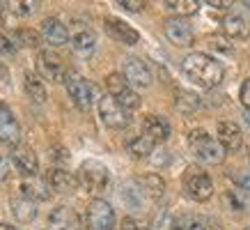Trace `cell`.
<instances>
[{
  "instance_id": "cell-1",
  "label": "cell",
  "mask_w": 250,
  "mask_h": 230,
  "mask_svg": "<svg viewBox=\"0 0 250 230\" xmlns=\"http://www.w3.org/2000/svg\"><path fill=\"white\" fill-rule=\"evenodd\" d=\"M184 74L200 88H216L223 81V65L207 53H190L182 62Z\"/></svg>"
},
{
  "instance_id": "cell-2",
  "label": "cell",
  "mask_w": 250,
  "mask_h": 230,
  "mask_svg": "<svg viewBox=\"0 0 250 230\" xmlns=\"http://www.w3.org/2000/svg\"><path fill=\"white\" fill-rule=\"evenodd\" d=\"M188 147L197 159L207 163H220L225 157V150L213 136H209L205 129H193L188 134Z\"/></svg>"
},
{
  "instance_id": "cell-3",
  "label": "cell",
  "mask_w": 250,
  "mask_h": 230,
  "mask_svg": "<svg viewBox=\"0 0 250 230\" xmlns=\"http://www.w3.org/2000/svg\"><path fill=\"white\" fill-rule=\"evenodd\" d=\"M184 189L193 200L205 203L213 196V182L200 166H188L184 173Z\"/></svg>"
},
{
  "instance_id": "cell-4",
  "label": "cell",
  "mask_w": 250,
  "mask_h": 230,
  "mask_svg": "<svg viewBox=\"0 0 250 230\" xmlns=\"http://www.w3.org/2000/svg\"><path fill=\"white\" fill-rule=\"evenodd\" d=\"M99 115H101L104 124L110 127V129H124V127L131 124V113L124 106H120L117 99L110 97V94L99 99Z\"/></svg>"
},
{
  "instance_id": "cell-5",
  "label": "cell",
  "mask_w": 250,
  "mask_h": 230,
  "mask_svg": "<svg viewBox=\"0 0 250 230\" xmlns=\"http://www.w3.org/2000/svg\"><path fill=\"white\" fill-rule=\"evenodd\" d=\"M37 71L46 78V81H51V83H62V81H67V67H64V62H62L60 55L55 53V51H51V48L39 51Z\"/></svg>"
},
{
  "instance_id": "cell-6",
  "label": "cell",
  "mask_w": 250,
  "mask_h": 230,
  "mask_svg": "<svg viewBox=\"0 0 250 230\" xmlns=\"http://www.w3.org/2000/svg\"><path fill=\"white\" fill-rule=\"evenodd\" d=\"M67 94H69V99L74 101V106L81 108V111H90L94 106V99H97L94 85L90 81H85L83 76L67 78Z\"/></svg>"
},
{
  "instance_id": "cell-7",
  "label": "cell",
  "mask_w": 250,
  "mask_h": 230,
  "mask_svg": "<svg viewBox=\"0 0 250 230\" xmlns=\"http://www.w3.org/2000/svg\"><path fill=\"white\" fill-rule=\"evenodd\" d=\"M85 216H87V228L90 230H110L115 226V209L110 207V203L101 198L90 200Z\"/></svg>"
},
{
  "instance_id": "cell-8",
  "label": "cell",
  "mask_w": 250,
  "mask_h": 230,
  "mask_svg": "<svg viewBox=\"0 0 250 230\" xmlns=\"http://www.w3.org/2000/svg\"><path fill=\"white\" fill-rule=\"evenodd\" d=\"M78 182L83 184L87 191H104L108 184V168L99 161H85L78 170Z\"/></svg>"
},
{
  "instance_id": "cell-9",
  "label": "cell",
  "mask_w": 250,
  "mask_h": 230,
  "mask_svg": "<svg viewBox=\"0 0 250 230\" xmlns=\"http://www.w3.org/2000/svg\"><path fill=\"white\" fill-rule=\"evenodd\" d=\"M124 78L133 88H149L152 85V71L138 58H129V60L124 62Z\"/></svg>"
},
{
  "instance_id": "cell-10",
  "label": "cell",
  "mask_w": 250,
  "mask_h": 230,
  "mask_svg": "<svg viewBox=\"0 0 250 230\" xmlns=\"http://www.w3.org/2000/svg\"><path fill=\"white\" fill-rule=\"evenodd\" d=\"M104 28H106V32L113 39H117V42H122V44H126V46L138 44V39H140V35L131 25H126V21H122L117 16H106L104 19Z\"/></svg>"
},
{
  "instance_id": "cell-11",
  "label": "cell",
  "mask_w": 250,
  "mask_h": 230,
  "mask_svg": "<svg viewBox=\"0 0 250 230\" xmlns=\"http://www.w3.org/2000/svg\"><path fill=\"white\" fill-rule=\"evenodd\" d=\"M166 37L174 46H190L195 42V32L184 19H167L166 21Z\"/></svg>"
},
{
  "instance_id": "cell-12",
  "label": "cell",
  "mask_w": 250,
  "mask_h": 230,
  "mask_svg": "<svg viewBox=\"0 0 250 230\" xmlns=\"http://www.w3.org/2000/svg\"><path fill=\"white\" fill-rule=\"evenodd\" d=\"M48 226L53 230H78L81 228V219L71 207L60 205L48 214Z\"/></svg>"
},
{
  "instance_id": "cell-13",
  "label": "cell",
  "mask_w": 250,
  "mask_h": 230,
  "mask_svg": "<svg viewBox=\"0 0 250 230\" xmlns=\"http://www.w3.org/2000/svg\"><path fill=\"white\" fill-rule=\"evenodd\" d=\"M218 143L223 145V150L236 152V150L243 145V134H241V129H239V124L229 122V120L218 122Z\"/></svg>"
},
{
  "instance_id": "cell-14",
  "label": "cell",
  "mask_w": 250,
  "mask_h": 230,
  "mask_svg": "<svg viewBox=\"0 0 250 230\" xmlns=\"http://www.w3.org/2000/svg\"><path fill=\"white\" fill-rule=\"evenodd\" d=\"M19 136H21V129H19V122H16L14 113L5 104H0V143L16 145Z\"/></svg>"
},
{
  "instance_id": "cell-15",
  "label": "cell",
  "mask_w": 250,
  "mask_h": 230,
  "mask_svg": "<svg viewBox=\"0 0 250 230\" xmlns=\"http://www.w3.org/2000/svg\"><path fill=\"white\" fill-rule=\"evenodd\" d=\"M12 161H14L16 170L21 173V175L25 177H35V173H37L39 168V161H37V154L32 152L28 145H19L12 152Z\"/></svg>"
},
{
  "instance_id": "cell-16",
  "label": "cell",
  "mask_w": 250,
  "mask_h": 230,
  "mask_svg": "<svg viewBox=\"0 0 250 230\" xmlns=\"http://www.w3.org/2000/svg\"><path fill=\"white\" fill-rule=\"evenodd\" d=\"M48 186L55 193H74L78 189V177L64 168H51L48 170Z\"/></svg>"
},
{
  "instance_id": "cell-17",
  "label": "cell",
  "mask_w": 250,
  "mask_h": 230,
  "mask_svg": "<svg viewBox=\"0 0 250 230\" xmlns=\"http://www.w3.org/2000/svg\"><path fill=\"white\" fill-rule=\"evenodd\" d=\"M143 136H147L154 143H163L170 138V124L161 115H147L143 120Z\"/></svg>"
},
{
  "instance_id": "cell-18",
  "label": "cell",
  "mask_w": 250,
  "mask_h": 230,
  "mask_svg": "<svg viewBox=\"0 0 250 230\" xmlns=\"http://www.w3.org/2000/svg\"><path fill=\"white\" fill-rule=\"evenodd\" d=\"M42 37L53 46H64L69 42V30L58 19H46L42 23Z\"/></svg>"
},
{
  "instance_id": "cell-19",
  "label": "cell",
  "mask_w": 250,
  "mask_h": 230,
  "mask_svg": "<svg viewBox=\"0 0 250 230\" xmlns=\"http://www.w3.org/2000/svg\"><path fill=\"white\" fill-rule=\"evenodd\" d=\"M138 186H140V191L145 196H149L152 200H159L163 196V191H166V182L156 173H145L143 177H138Z\"/></svg>"
},
{
  "instance_id": "cell-20",
  "label": "cell",
  "mask_w": 250,
  "mask_h": 230,
  "mask_svg": "<svg viewBox=\"0 0 250 230\" xmlns=\"http://www.w3.org/2000/svg\"><path fill=\"white\" fill-rule=\"evenodd\" d=\"M9 207H12V214H14V219L19 223H30L35 221V216H37V205H35V200L30 198H14L12 203H9Z\"/></svg>"
},
{
  "instance_id": "cell-21",
  "label": "cell",
  "mask_w": 250,
  "mask_h": 230,
  "mask_svg": "<svg viewBox=\"0 0 250 230\" xmlns=\"http://www.w3.org/2000/svg\"><path fill=\"white\" fill-rule=\"evenodd\" d=\"M94 44H97V39H94V32L92 30H78L71 37V48L81 58H90L92 51H94Z\"/></svg>"
},
{
  "instance_id": "cell-22",
  "label": "cell",
  "mask_w": 250,
  "mask_h": 230,
  "mask_svg": "<svg viewBox=\"0 0 250 230\" xmlns=\"http://www.w3.org/2000/svg\"><path fill=\"white\" fill-rule=\"evenodd\" d=\"M21 191L25 193V198L30 200H48L51 186L46 182H42V180H37V177H25L21 182Z\"/></svg>"
},
{
  "instance_id": "cell-23",
  "label": "cell",
  "mask_w": 250,
  "mask_h": 230,
  "mask_svg": "<svg viewBox=\"0 0 250 230\" xmlns=\"http://www.w3.org/2000/svg\"><path fill=\"white\" fill-rule=\"evenodd\" d=\"M223 30H225V35H229L232 39H246L250 35V25L243 16L229 14L223 19Z\"/></svg>"
},
{
  "instance_id": "cell-24",
  "label": "cell",
  "mask_w": 250,
  "mask_h": 230,
  "mask_svg": "<svg viewBox=\"0 0 250 230\" xmlns=\"http://www.w3.org/2000/svg\"><path fill=\"white\" fill-rule=\"evenodd\" d=\"M23 85H25V92L30 94V99L35 101H46V88L44 83L39 81V76H35L32 71H25V76H23Z\"/></svg>"
},
{
  "instance_id": "cell-25",
  "label": "cell",
  "mask_w": 250,
  "mask_h": 230,
  "mask_svg": "<svg viewBox=\"0 0 250 230\" xmlns=\"http://www.w3.org/2000/svg\"><path fill=\"white\" fill-rule=\"evenodd\" d=\"M154 140H149L147 136H136L129 140V152L133 154V157H138V159H143V157H149V154L154 152Z\"/></svg>"
},
{
  "instance_id": "cell-26",
  "label": "cell",
  "mask_w": 250,
  "mask_h": 230,
  "mask_svg": "<svg viewBox=\"0 0 250 230\" xmlns=\"http://www.w3.org/2000/svg\"><path fill=\"white\" fill-rule=\"evenodd\" d=\"M163 7L167 9V12H172V14H177L179 19L182 16H190L197 12V5L195 0H170V2H163Z\"/></svg>"
},
{
  "instance_id": "cell-27",
  "label": "cell",
  "mask_w": 250,
  "mask_h": 230,
  "mask_svg": "<svg viewBox=\"0 0 250 230\" xmlns=\"http://www.w3.org/2000/svg\"><path fill=\"white\" fill-rule=\"evenodd\" d=\"M174 230H207V221L197 214H182L174 219Z\"/></svg>"
},
{
  "instance_id": "cell-28",
  "label": "cell",
  "mask_w": 250,
  "mask_h": 230,
  "mask_svg": "<svg viewBox=\"0 0 250 230\" xmlns=\"http://www.w3.org/2000/svg\"><path fill=\"white\" fill-rule=\"evenodd\" d=\"M174 104L182 113H195L197 106H200V97L188 90H177V101Z\"/></svg>"
},
{
  "instance_id": "cell-29",
  "label": "cell",
  "mask_w": 250,
  "mask_h": 230,
  "mask_svg": "<svg viewBox=\"0 0 250 230\" xmlns=\"http://www.w3.org/2000/svg\"><path fill=\"white\" fill-rule=\"evenodd\" d=\"M106 90L110 97H120L122 92L129 90V83H126V78H124V74H117V71H113V74H108L106 76Z\"/></svg>"
},
{
  "instance_id": "cell-30",
  "label": "cell",
  "mask_w": 250,
  "mask_h": 230,
  "mask_svg": "<svg viewBox=\"0 0 250 230\" xmlns=\"http://www.w3.org/2000/svg\"><path fill=\"white\" fill-rule=\"evenodd\" d=\"M16 42L23 44V46H30V48H37L39 46V35L35 30L21 28V30H16Z\"/></svg>"
},
{
  "instance_id": "cell-31",
  "label": "cell",
  "mask_w": 250,
  "mask_h": 230,
  "mask_svg": "<svg viewBox=\"0 0 250 230\" xmlns=\"http://www.w3.org/2000/svg\"><path fill=\"white\" fill-rule=\"evenodd\" d=\"M117 104H120V106H124L126 111H133V108L140 106V97H138L136 92L129 88L126 92H122L120 97H117Z\"/></svg>"
},
{
  "instance_id": "cell-32",
  "label": "cell",
  "mask_w": 250,
  "mask_h": 230,
  "mask_svg": "<svg viewBox=\"0 0 250 230\" xmlns=\"http://www.w3.org/2000/svg\"><path fill=\"white\" fill-rule=\"evenodd\" d=\"M7 7L12 9L16 16H28L37 9V2H7Z\"/></svg>"
},
{
  "instance_id": "cell-33",
  "label": "cell",
  "mask_w": 250,
  "mask_h": 230,
  "mask_svg": "<svg viewBox=\"0 0 250 230\" xmlns=\"http://www.w3.org/2000/svg\"><path fill=\"white\" fill-rule=\"evenodd\" d=\"M122 230H149V226H147V221L138 219V216H124Z\"/></svg>"
},
{
  "instance_id": "cell-34",
  "label": "cell",
  "mask_w": 250,
  "mask_h": 230,
  "mask_svg": "<svg viewBox=\"0 0 250 230\" xmlns=\"http://www.w3.org/2000/svg\"><path fill=\"white\" fill-rule=\"evenodd\" d=\"M140 189H133V186H124V200L129 203L131 207H140V203H143V198H140Z\"/></svg>"
},
{
  "instance_id": "cell-35",
  "label": "cell",
  "mask_w": 250,
  "mask_h": 230,
  "mask_svg": "<svg viewBox=\"0 0 250 230\" xmlns=\"http://www.w3.org/2000/svg\"><path fill=\"white\" fill-rule=\"evenodd\" d=\"M0 53L2 55H14L16 53V42H12L7 35H0Z\"/></svg>"
},
{
  "instance_id": "cell-36",
  "label": "cell",
  "mask_w": 250,
  "mask_h": 230,
  "mask_svg": "<svg viewBox=\"0 0 250 230\" xmlns=\"http://www.w3.org/2000/svg\"><path fill=\"white\" fill-rule=\"evenodd\" d=\"M239 97H241V104L246 106V111L250 113V78H246V81H243L241 94H239Z\"/></svg>"
},
{
  "instance_id": "cell-37",
  "label": "cell",
  "mask_w": 250,
  "mask_h": 230,
  "mask_svg": "<svg viewBox=\"0 0 250 230\" xmlns=\"http://www.w3.org/2000/svg\"><path fill=\"white\" fill-rule=\"evenodd\" d=\"M232 180L241 186L243 191H248V189H250V173H246V170H243V173H234V175H232Z\"/></svg>"
},
{
  "instance_id": "cell-38",
  "label": "cell",
  "mask_w": 250,
  "mask_h": 230,
  "mask_svg": "<svg viewBox=\"0 0 250 230\" xmlns=\"http://www.w3.org/2000/svg\"><path fill=\"white\" fill-rule=\"evenodd\" d=\"M120 7H124V9H129V12H140V9L145 7V2H133V0H122L120 2Z\"/></svg>"
},
{
  "instance_id": "cell-39",
  "label": "cell",
  "mask_w": 250,
  "mask_h": 230,
  "mask_svg": "<svg viewBox=\"0 0 250 230\" xmlns=\"http://www.w3.org/2000/svg\"><path fill=\"white\" fill-rule=\"evenodd\" d=\"M7 85H9V71H7V67L0 62V90L7 88Z\"/></svg>"
},
{
  "instance_id": "cell-40",
  "label": "cell",
  "mask_w": 250,
  "mask_h": 230,
  "mask_svg": "<svg viewBox=\"0 0 250 230\" xmlns=\"http://www.w3.org/2000/svg\"><path fill=\"white\" fill-rule=\"evenodd\" d=\"M225 200H228V203H232V209H241V207H243V200H239L234 193H228V196H225Z\"/></svg>"
},
{
  "instance_id": "cell-41",
  "label": "cell",
  "mask_w": 250,
  "mask_h": 230,
  "mask_svg": "<svg viewBox=\"0 0 250 230\" xmlns=\"http://www.w3.org/2000/svg\"><path fill=\"white\" fill-rule=\"evenodd\" d=\"M7 173H9V166H7V159L5 157H0V182L7 177Z\"/></svg>"
},
{
  "instance_id": "cell-42",
  "label": "cell",
  "mask_w": 250,
  "mask_h": 230,
  "mask_svg": "<svg viewBox=\"0 0 250 230\" xmlns=\"http://www.w3.org/2000/svg\"><path fill=\"white\" fill-rule=\"evenodd\" d=\"M209 5H211V7H216V9H228L232 2H223V0H209Z\"/></svg>"
},
{
  "instance_id": "cell-43",
  "label": "cell",
  "mask_w": 250,
  "mask_h": 230,
  "mask_svg": "<svg viewBox=\"0 0 250 230\" xmlns=\"http://www.w3.org/2000/svg\"><path fill=\"white\" fill-rule=\"evenodd\" d=\"M64 150H55V154H51V157H53V159H58V161H62V163H64V161H67V157H64Z\"/></svg>"
},
{
  "instance_id": "cell-44",
  "label": "cell",
  "mask_w": 250,
  "mask_h": 230,
  "mask_svg": "<svg viewBox=\"0 0 250 230\" xmlns=\"http://www.w3.org/2000/svg\"><path fill=\"white\" fill-rule=\"evenodd\" d=\"M0 230H16L14 226H9V223H0Z\"/></svg>"
},
{
  "instance_id": "cell-45",
  "label": "cell",
  "mask_w": 250,
  "mask_h": 230,
  "mask_svg": "<svg viewBox=\"0 0 250 230\" xmlns=\"http://www.w3.org/2000/svg\"><path fill=\"white\" fill-rule=\"evenodd\" d=\"M246 127H248V131H250V113H246Z\"/></svg>"
},
{
  "instance_id": "cell-46",
  "label": "cell",
  "mask_w": 250,
  "mask_h": 230,
  "mask_svg": "<svg viewBox=\"0 0 250 230\" xmlns=\"http://www.w3.org/2000/svg\"><path fill=\"white\" fill-rule=\"evenodd\" d=\"M0 23H2V2H0Z\"/></svg>"
},
{
  "instance_id": "cell-47",
  "label": "cell",
  "mask_w": 250,
  "mask_h": 230,
  "mask_svg": "<svg viewBox=\"0 0 250 230\" xmlns=\"http://www.w3.org/2000/svg\"><path fill=\"white\" fill-rule=\"evenodd\" d=\"M246 230H250V228H246Z\"/></svg>"
}]
</instances>
